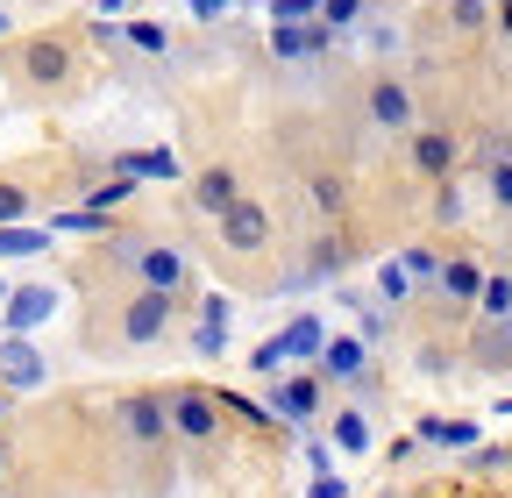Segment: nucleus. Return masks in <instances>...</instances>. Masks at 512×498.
Masks as SVG:
<instances>
[{"label": "nucleus", "mask_w": 512, "mask_h": 498, "mask_svg": "<svg viewBox=\"0 0 512 498\" xmlns=\"http://www.w3.org/2000/svg\"><path fill=\"white\" fill-rule=\"evenodd\" d=\"M399 271H406L413 285H434V271H441V257H434V249H406V257H399Z\"/></svg>", "instance_id": "nucleus-35"}, {"label": "nucleus", "mask_w": 512, "mask_h": 498, "mask_svg": "<svg viewBox=\"0 0 512 498\" xmlns=\"http://www.w3.org/2000/svg\"><path fill=\"white\" fill-rule=\"evenodd\" d=\"M8 470H15V442L0 434V484H8Z\"/></svg>", "instance_id": "nucleus-41"}, {"label": "nucleus", "mask_w": 512, "mask_h": 498, "mask_svg": "<svg viewBox=\"0 0 512 498\" xmlns=\"http://www.w3.org/2000/svg\"><path fill=\"white\" fill-rule=\"evenodd\" d=\"M342 36H328V22H271V57L278 65H306V57L335 50Z\"/></svg>", "instance_id": "nucleus-14"}, {"label": "nucleus", "mask_w": 512, "mask_h": 498, "mask_svg": "<svg viewBox=\"0 0 512 498\" xmlns=\"http://www.w3.org/2000/svg\"><path fill=\"white\" fill-rule=\"evenodd\" d=\"M164 420L178 449H221V427H228L214 385H164Z\"/></svg>", "instance_id": "nucleus-3"}, {"label": "nucleus", "mask_w": 512, "mask_h": 498, "mask_svg": "<svg viewBox=\"0 0 512 498\" xmlns=\"http://www.w3.org/2000/svg\"><path fill=\"white\" fill-rule=\"evenodd\" d=\"M57 314V285H8V299H0V321H8V335H29Z\"/></svg>", "instance_id": "nucleus-15"}, {"label": "nucleus", "mask_w": 512, "mask_h": 498, "mask_svg": "<svg viewBox=\"0 0 512 498\" xmlns=\"http://www.w3.org/2000/svg\"><path fill=\"white\" fill-rule=\"evenodd\" d=\"M249 370H256V378H278V370H285V349H278V335L249 349Z\"/></svg>", "instance_id": "nucleus-36"}, {"label": "nucleus", "mask_w": 512, "mask_h": 498, "mask_svg": "<svg viewBox=\"0 0 512 498\" xmlns=\"http://www.w3.org/2000/svg\"><path fill=\"white\" fill-rule=\"evenodd\" d=\"M271 22H320V0H271Z\"/></svg>", "instance_id": "nucleus-37"}, {"label": "nucleus", "mask_w": 512, "mask_h": 498, "mask_svg": "<svg viewBox=\"0 0 512 498\" xmlns=\"http://www.w3.org/2000/svg\"><path fill=\"white\" fill-rule=\"evenodd\" d=\"M363 370H370V342L363 335H328L313 356V378L320 385H363Z\"/></svg>", "instance_id": "nucleus-10"}, {"label": "nucleus", "mask_w": 512, "mask_h": 498, "mask_svg": "<svg viewBox=\"0 0 512 498\" xmlns=\"http://www.w3.org/2000/svg\"><path fill=\"white\" fill-rule=\"evenodd\" d=\"M484 271H491L484 257L456 249V257H441V271H434V285H427V292H434L441 306H456V314H463V306H477V285H484Z\"/></svg>", "instance_id": "nucleus-12"}, {"label": "nucleus", "mask_w": 512, "mask_h": 498, "mask_svg": "<svg viewBox=\"0 0 512 498\" xmlns=\"http://www.w3.org/2000/svg\"><path fill=\"white\" fill-rule=\"evenodd\" d=\"M498 413H512V399H498Z\"/></svg>", "instance_id": "nucleus-46"}, {"label": "nucleus", "mask_w": 512, "mask_h": 498, "mask_svg": "<svg viewBox=\"0 0 512 498\" xmlns=\"http://www.w3.org/2000/svg\"><path fill=\"white\" fill-rule=\"evenodd\" d=\"M463 356H470L477 370H512V328H505V321H484Z\"/></svg>", "instance_id": "nucleus-22"}, {"label": "nucleus", "mask_w": 512, "mask_h": 498, "mask_svg": "<svg viewBox=\"0 0 512 498\" xmlns=\"http://www.w3.org/2000/svg\"><path fill=\"white\" fill-rule=\"evenodd\" d=\"M15 221H36V185L0 178V228H15Z\"/></svg>", "instance_id": "nucleus-25"}, {"label": "nucleus", "mask_w": 512, "mask_h": 498, "mask_svg": "<svg viewBox=\"0 0 512 498\" xmlns=\"http://www.w3.org/2000/svg\"><path fill=\"white\" fill-rule=\"evenodd\" d=\"M477 314H484V321H505V314H512V271H484V285H477Z\"/></svg>", "instance_id": "nucleus-26"}, {"label": "nucleus", "mask_w": 512, "mask_h": 498, "mask_svg": "<svg viewBox=\"0 0 512 498\" xmlns=\"http://www.w3.org/2000/svg\"><path fill=\"white\" fill-rule=\"evenodd\" d=\"M470 470H512V449H463Z\"/></svg>", "instance_id": "nucleus-38"}, {"label": "nucleus", "mask_w": 512, "mask_h": 498, "mask_svg": "<svg viewBox=\"0 0 512 498\" xmlns=\"http://www.w3.org/2000/svg\"><path fill=\"white\" fill-rule=\"evenodd\" d=\"M491 15H498V29L512 36V0H491Z\"/></svg>", "instance_id": "nucleus-42"}, {"label": "nucleus", "mask_w": 512, "mask_h": 498, "mask_svg": "<svg viewBox=\"0 0 512 498\" xmlns=\"http://www.w3.org/2000/svg\"><path fill=\"white\" fill-rule=\"evenodd\" d=\"M0 43H15V15L8 8H0Z\"/></svg>", "instance_id": "nucleus-45"}, {"label": "nucleus", "mask_w": 512, "mask_h": 498, "mask_svg": "<svg viewBox=\"0 0 512 498\" xmlns=\"http://www.w3.org/2000/svg\"><path fill=\"white\" fill-rule=\"evenodd\" d=\"M363 121L370 129H392V136H413L420 129V93L406 79H392V72H377L363 86Z\"/></svg>", "instance_id": "nucleus-5"}, {"label": "nucleus", "mask_w": 512, "mask_h": 498, "mask_svg": "<svg viewBox=\"0 0 512 498\" xmlns=\"http://www.w3.org/2000/svg\"><path fill=\"white\" fill-rule=\"evenodd\" d=\"M235 200H242V185H235V164H207V171H192V207H200L207 221H221Z\"/></svg>", "instance_id": "nucleus-17"}, {"label": "nucleus", "mask_w": 512, "mask_h": 498, "mask_svg": "<svg viewBox=\"0 0 512 498\" xmlns=\"http://www.w3.org/2000/svg\"><path fill=\"white\" fill-rule=\"evenodd\" d=\"M306 200L320 207V221H342V214H349V178H342L335 164H320V171H306Z\"/></svg>", "instance_id": "nucleus-20"}, {"label": "nucleus", "mask_w": 512, "mask_h": 498, "mask_svg": "<svg viewBox=\"0 0 512 498\" xmlns=\"http://www.w3.org/2000/svg\"><path fill=\"white\" fill-rule=\"evenodd\" d=\"M413 292H420V285H413L399 264H384V271H377V299H384V314H392V306H406Z\"/></svg>", "instance_id": "nucleus-31"}, {"label": "nucleus", "mask_w": 512, "mask_h": 498, "mask_svg": "<svg viewBox=\"0 0 512 498\" xmlns=\"http://www.w3.org/2000/svg\"><path fill=\"white\" fill-rule=\"evenodd\" d=\"M185 8H192V22H221V15H228V0H185Z\"/></svg>", "instance_id": "nucleus-40"}, {"label": "nucleus", "mask_w": 512, "mask_h": 498, "mask_svg": "<svg viewBox=\"0 0 512 498\" xmlns=\"http://www.w3.org/2000/svg\"><path fill=\"white\" fill-rule=\"evenodd\" d=\"M320 399H328V385H320L313 370H292V378H278V385H271V399H264V406H271L278 420H292V427H313V420H320Z\"/></svg>", "instance_id": "nucleus-11"}, {"label": "nucleus", "mask_w": 512, "mask_h": 498, "mask_svg": "<svg viewBox=\"0 0 512 498\" xmlns=\"http://www.w3.org/2000/svg\"><path fill=\"white\" fill-rule=\"evenodd\" d=\"M107 264L136 278V292H164V299H185L192 292V257L164 235H107Z\"/></svg>", "instance_id": "nucleus-1"}, {"label": "nucleus", "mask_w": 512, "mask_h": 498, "mask_svg": "<svg viewBox=\"0 0 512 498\" xmlns=\"http://www.w3.org/2000/svg\"><path fill=\"white\" fill-rule=\"evenodd\" d=\"M8 413H15V392H8V385H0V427H8Z\"/></svg>", "instance_id": "nucleus-44"}, {"label": "nucleus", "mask_w": 512, "mask_h": 498, "mask_svg": "<svg viewBox=\"0 0 512 498\" xmlns=\"http://www.w3.org/2000/svg\"><path fill=\"white\" fill-rule=\"evenodd\" d=\"M29 257H50V228H29V221L0 228V264H29Z\"/></svg>", "instance_id": "nucleus-23"}, {"label": "nucleus", "mask_w": 512, "mask_h": 498, "mask_svg": "<svg viewBox=\"0 0 512 498\" xmlns=\"http://www.w3.org/2000/svg\"><path fill=\"white\" fill-rule=\"evenodd\" d=\"M50 228H57V235H93V242H107V235H114V221H107V214H86V207H64Z\"/></svg>", "instance_id": "nucleus-29"}, {"label": "nucleus", "mask_w": 512, "mask_h": 498, "mask_svg": "<svg viewBox=\"0 0 512 498\" xmlns=\"http://www.w3.org/2000/svg\"><path fill=\"white\" fill-rule=\"evenodd\" d=\"M328 434H335V449H349V456H370V420H363L356 406H342Z\"/></svg>", "instance_id": "nucleus-27"}, {"label": "nucleus", "mask_w": 512, "mask_h": 498, "mask_svg": "<svg viewBox=\"0 0 512 498\" xmlns=\"http://www.w3.org/2000/svg\"><path fill=\"white\" fill-rule=\"evenodd\" d=\"M178 306H185V299H164V292H128V299L114 306V342H128V349L164 342V335L178 328Z\"/></svg>", "instance_id": "nucleus-4"}, {"label": "nucleus", "mask_w": 512, "mask_h": 498, "mask_svg": "<svg viewBox=\"0 0 512 498\" xmlns=\"http://www.w3.org/2000/svg\"><path fill=\"white\" fill-rule=\"evenodd\" d=\"M505 328H512V314H505Z\"/></svg>", "instance_id": "nucleus-48"}, {"label": "nucleus", "mask_w": 512, "mask_h": 498, "mask_svg": "<svg viewBox=\"0 0 512 498\" xmlns=\"http://www.w3.org/2000/svg\"><path fill=\"white\" fill-rule=\"evenodd\" d=\"M0 299H8V278H0Z\"/></svg>", "instance_id": "nucleus-47"}, {"label": "nucleus", "mask_w": 512, "mask_h": 498, "mask_svg": "<svg viewBox=\"0 0 512 498\" xmlns=\"http://www.w3.org/2000/svg\"><path fill=\"white\" fill-rule=\"evenodd\" d=\"M491 164H512V136H505V129H491V136L477 143V157H470V171H491Z\"/></svg>", "instance_id": "nucleus-33"}, {"label": "nucleus", "mask_w": 512, "mask_h": 498, "mask_svg": "<svg viewBox=\"0 0 512 498\" xmlns=\"http://www.w3.org/2000/svg\"><path fill=\"white\" fill-rule=\"evenodd\" d=\"M50 378V363H43V349L29 342V335H0V385H8L15 399L22 392H36Z\"/></svg>", "instance_id": "nucleus-13"}, {"label": "nucleus", "mask_w": 512, "mask_h": 498, "mask_svg": "<svg viewBox=\"0 0 512 498\" xmlns=\"http://www.w3.org/2000/svg\"><path fill=\"white\" fill-rule=\"evenodd\" d=\"M214 235H221L228 257H264L271 235H278V221H271V207H264V200H249V193H242V200L214 221Z\"/></svg>", "instance_id": "nucleus-6"}, {"label": "nucleus", "mask_w": 512, "mask_h": 498, "mask_svg": "<svg viewBox=\"0 0 512 498\" xmlns=\"http://www.w3.org/2000/svg\"><path fill=\"white\" fill-rule=\"evenodd\" d=\"M128 200H136V185H128V178H114V171H100V178L86 185V200H79V207H86V214H107V221H114V214H121Z\"/></svg>", "instance_id": "nucleus-24"}, {"label": "nucleus", "mask_w": 512, "mask_h": 498, "mask_svg": "<svg viewBox=\"0 0 512 498\" xmlns=\"http://www.w3.org/2000/svg\"><path fill=\"white\" fill-rule=\"evenodd\" d=\"M413 442H420V449H477L484 427H477V420H456V413H420V420H413Z\"/></svg>", "instance_id": "nucleus-16"}, {"label": "nucleus", "mask_w": 512, "mask_h": 498, "mask_svg": "<svg viewBox=\"0 0 512 498\" xmlns=\"http://www.w3.org/2000/svg\"><path fill=\"white\" fill-rule=\"evenodd\" d=\"M93 8H100V15H128V8H136V0H93Z\"/></svg>", "instance_id": "nucleus-43"}, {"label": "nucleus", "mask_w": 512, "mask_h": 498, "mask_svg": "<svg viewBox=\"0 0 512 498\" xmlns=\"http://www.w3.org/2000/svg\"><path fill=\"white\" fill-rule=\"evenodd\" d=\"M477 178H484V200L512 214V164H491V171H477Z\"/></svg>", "instance_id": "nucleus-34"}, {"label": "nucleus", "mask_w": 512, "mask_h": 498, "mask_svg": "<svg viewBox=\"0 0 512 498\" xmlns=\"http://www.w3.org/2000/svg\"><path fill=\"white\" fill-rule=\"evenodd\" d=\"M320 342H328V321H320V314H299V321H285V335H278L285 363H306V370H313Z\"/></svg>", "instance_id": "nucleus-21"}, {"label": "nucleus", "mask_w": 512, "mask_h": 498, "mask_svg": "<svg viewBox=\"0 0 512 498\" xmlns=\"http://www.w3.org/2000/svg\"><path fill=\"white\" fill-rule=\"evenodd\" d=\"M406 171L420 178V185H456V171H463V150H456V136L448 129H413L406 136Z\"/></svg>", "instance_id": "nucleus-7"}, {"label": "nucleus", "mask_w": 512, "mask_h": 498, "mask_svg": "<svg viewBox=\"0 0 512 498\" xmlns=\"http://www.w3.org/2000/svg\"><path fill=\"white\" fill-rule=\"evenodd\" d=\"M349 257H356V249H349V242H342L335 228H320V235L306 242V271H299L292 285H320V278H342V271H349Z\"/></svg>", "instance_id": "nucleus-18"}, {"label": "nucleus", "mask_w": 512, "mask_h": 498, "mask_svg": "<svg viewBox=\"0 0 512 498\" xmlns=\"http://www.w3.org/2000/svg\"><path fill=\"white\" fill-rule=\"evenodd\" d=\"M114 427L128 434V449H164V442H171L164 385H157V392H121V399H114Z\"/></svg>", "instance_id": "nucleus-8"}, {"label": "nucleus", "mask_w": 512, "mask_h": 498, "mask_svg": "<svg viewBox=\"0 0 512 498\" xmlns=\"http://www.w3.org/2000/svg\"><path fill=\"white\" fill-rule=\"evenodd\" d=\"M192 349H200V356H228V299L221 292H207L200 314H192Z\"/></svg>", "instance_id": "nucleus-19"}, {"label": "nucleus", "mask_w": 512, "mask_h": 498, "mask_svg": "<svg viewBox=\"0 0 512 498\" xmlns=\"http://www.w3.org/2000/svg\"><path fill=\"white\" fill-rule=\"evenodd\" d=\"M320 22H328V36H349L370 22V0H320Z\"/></svg>", "instance_id": "nucleus-28"}, {"label": "nucleus", "mask_w": 512, "mask_h": 498, "mask_svg": "<svg viewBox=\"0 0 512 498\" xmlns=\"http://www.w3.org/2000/svg\"><path fill=\"white\" fill-rule=\"evenodd\" d=\"M448 29H456V36H484L491 29V0H448Z\"/></svg>", "instance_id": "nucleus-30"}, {"label": "nucleus", "mask_w": 512, "mask_h": 498, "mask_svg": "<svg viewBox=\"0 0 512 498\" xmlns=\"http://www.w3.org/2000/svg\"><path fill=\"white\" fill-rule=\"evenodd\" d=\"M306 498H349V484L328 470V477H313V491H306Z\"/></svg>", "instance_id": "nucleus-39"}, {"label": "nucleus", "mask_w": 512, "mask_h": 498, "mask_svg": "<svg viewBox=\"0 0 512 498\" xmlns=\"http://www.w3.org/2000/svg\"><path fill=\"white\" fill-rule=\"evenodd\" d=\"M100 171H114V178H128V185H171V178H185V164H178V150H171V143L114 150L107 164H93V178H100Z\"/></svg>", "instance_id": "nucleus-9"}, {"label": "nucleus", "mask_w": 512, "mask_h": 498, "mask_svg": "<svg viewBox=\"0 0 512 498\" xmlns=\"http://www.w3.org/2000/svg\"><path fill=\"white\" fill-rule=\"evenodd\" d=\"M121 36L136 43V50H150V57H164V50H171V29H164V22H128Z\"/></svg>", "instance_id": "nucleus-32"}, {"label": "nucleus", "mask_w": 512, "mask_h": 498, "mask_svg": "<svg viewBox=\"0 0 512 498\" xmlns=\"http://www.w3.org/2000/svg\"><path fill=\"white\" fill-rule=\"evenodd\" d=\"M8 72H15V86L36 93V100H64V93L79 86V43L57 36V29L15 36V43H8Z\"/></svg>", "instance_id": "nucleus-2"}]
</instances>
